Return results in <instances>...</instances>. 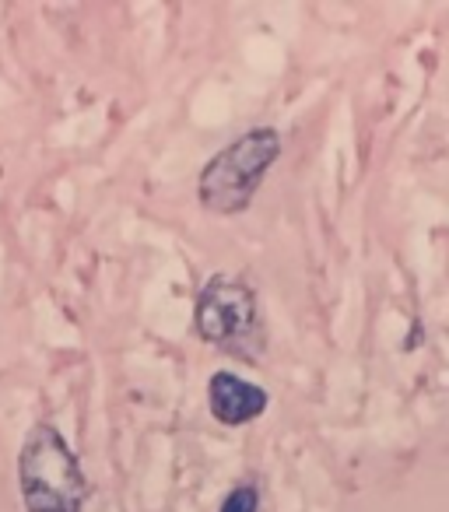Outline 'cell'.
Segmentation results:
<instances>
[{
    "label": "cell",
    "instance_id": "cell-1",
    "mask_svg": "<svg viewBox=\"0 0 449 512\" xmlns=\"http://www.w3.org/2000/svg\"><path fill=\"white\" fill-rule=\"evenodd\" d=\"M197 337L243 362H260L267 351V327L253 285L232 274H214L197 292L193 309Z\"/></svg>",
    "mask_w": 449,
    "mask_h": 512
},
{
    "label": "cell",
    "instance_id": "cell-2",
    "mask_svg": "<svg viewBox=\"0 0 449 512\" xmlns=\"http://www.w3.org/2000/svg\"><path fill=\"white\" fill-rule=\"evenodd\" d=\"M281 155V134L274 127H253L218 151L197 179V197L211 214H239L250 207L267 169Z\"/></svg>",
    "mask_w": 449,
    "mask_h": 512
},
{
    "label": "cell",
    "instance_id": "cell-3",
    "mask_svg": "<svg viewBox=\"0 0 449 512\" xmlns=\"http://www.w3.org/2000/svg\"><path fill=\"white\" fill-rule=\"evenodd\" d=\"M18 484L29 512H81L88 498V481L78 456L53 425L39 421L29 432L18 456Z\"/></svg>",
    "mask_w": 449,
    "mask_h": 512
},
{
    "label": "cell",
    "instance_id": "cell-4",
    "mask_svg": "<svg viewBox=\"0 0 449 512\" xmlns=\"http://www.w3.org/2000/svg\"><path fill=\"white\" fill-rule=\"evenodd\" d=\"M207 407L221 425H250L267 411V390L257 383H246L236 372H214L207 383Z\"/></svg>",
    "mask_w": 449,
    "mask_h": 512
},
{
    "label": "cell",
    "instance_id": "cell-5",
    "mask_svg": "<svg viewBox=\"0 0 449 512\" xmlns=\"http://www.w3.org/2000/svg\"><path fill=\"white\" fill-rule=\"evenodd\" d=\"M218 512H260V491L253 484H239L225 495Z\"/></svg>",
    "mask_w": 449,
    "mask_h": 512
}]
</instances>
